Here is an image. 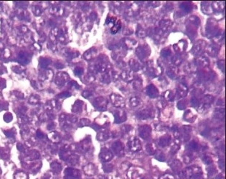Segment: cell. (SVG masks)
<instances>
[{
	"label": "cell",
	"instance_id": "obj_7",
	"mask_svg": "<svg viewBox=\"0 0 226 179\" xmlns=\"http://www.w3.org/2000/svg\"><path fill=\"white\" fill-rule=\"evenodd\" d=\"M100 158L104 162H107L113 159V153L109 150L103 149L100 153Z\"/></svg>",
	"mask_w": 226,
	"mask_h": 179
},
{
	"label": "cell",
	"instance_id": "obj_6",
	"mask_svg": "<svg viewBox=\"0 0 226 179\" xmlns=\"http://www.w3.org/2000/svg\"><path fill=\"white\" fill-rule=\"evenodd\" d=\"M151 132H152V129H151L150 126H147V125L142 126L139 128V135L144 140H146L149 137Z\"/></svg>",
	"mask_w": 226,
	"mask_h": 179
},
{
	"label": "cell",
	"instance_id": "obj_14",
	"mask_svg": "<svg viewBox=\"0 0 226 179\" xmlns=\"http://www.w3.org/2000/svg\"><path fill=\"white\" fill-rule=\"evenodd\" d=\"M147 94L151 98H156L158 96V92L154 87H149L148 88Z\"/></svg>",
	"mask_w": 226,
	"mask_h": 179
},
{
	"label": "cell",
	"instance_id": "obj_2",
	"mask_svg": "<svg viewBox=\"0 0 226 179\" xmlns=\"http://www.w3.org/2000/svg\"><path fill=\"white\" fill-rule=\"evenodd\" d=\"M114 117H115V123L116 124H121V123L125 122L127 119V115L125 112L122 109H117L114 112Z\"/></svg>",
	"mask_w": 226,
	"mask_h": 179
},
{
	"label": "cell",
	"instance_id": "obj_9",
	"mask_svg": "<svg viewBox=\"0 0 226 179\" xmlns=\"http://www.w3.org/2000/svg\"><path fill=\"white\" fill-rule=\"evenodd\" d=\"M84 172L85 174L86 175V176H94V175L96 174L97 169H96V167L94 165L89 164V165H86V167H84Z\"/></svg>",
	"mask_w": 226,
	"mask_h": 179
},
{
	"label": "cell",
	"instance_id": "obj_21",
	"mask_svg": "<svg viewBox=\"0 0 226 179\" xmlns=\"http://www.w3.org/2000/svg\"><path fill=\"white\" fill-rule=\"evenodd\" d=\"M189 148H190L191 150H195L198 148V144L196 143V142H191L190 144H189Z\"/></svg>",
	"mask_w": 226,
	"mask_h": 179
},
{
	"label": "cell",
	"instance_id": "obj_15",
	"mask_svg": "<svg viewBox=\"0 0 226 179\" xmlns=\"http://www.w3.org/2000/svg\"><path fill=\"white\" fill-rule=\"evenodd\" d=\"M14 179H28V176L24 172H18L14 175Z\"/></svg>",
	"mask_w": 226,
	"mask_h": 179
},
{
	"label": "cell",
	"instance_id": "obj_4",
	"mask_svg": "<svg viewBox=\"0 0 226 179\" xmlns=\"http://www.w3.org/2000/svg\"><path fill=\"white\" fill-rule=\"evenodd\" d=\"M128 148L130 151L136 152L140 151L141 148V143L140 140L136 138H133L131 139L130 141L128 142Z\"/></svg>",
	"mask_w": 226,
	"mask_h": 179
},
{
	"label": "cell",
	"instance_id": "obj_18",
	"mask_svg": "<svg viewBox=\"0 0 226 179\" xmlns=\"http://www.w3.org/2000/svg\"><path fill=\"white\" fill-rule=\"evenodd\" d=\"M42 179H57V178L54 172H48L44 175L43 177H42Z\"/></svg>",
	"mask_w": 226,
	"mask_h": 179
},
{
	"label": "cell",
	"instance_id": "obj_27",
	"mask_svg": "<svg viewBox=\"0 0 226 179\" xmlns=\"http://www.w3.org/2000/svg\"><path fill=\"white\" fill-rule=\"evenodd\" d=\"M69 96V94L68 93H64L62 94H60V95H59V98H66V97H68V96Z\"/></svg>",
	"mask_w": 226,
	"mask_h": 179
},
{
	"label": "cell",
	"instance_id": "obj_16",
	"mask_svg": "<svg viewBox=\"0 0 226 179\" xmlns=\"http://www.w3.org/2000/svg\"><path fill=\"white\" fill-rule=\"evenodd\" d=\"M169 142H170V137L169 136H165V137H163L161 138L160 140V145L162 146V147H165V146L169 145Z\"/></svg>",
	"mask_w": 226,
	"mask_h": 179
},
{
	"label": "cell",
	"instance_id": "obj_1",
	"mask_svg": "<svg viewBox=\"0 0 226 179\" xmlns=\"http://www.w3.org/2000/svg\"><path fill=\"white\" fill-rule=\"evenodd\" d=\"M81 177V172L78 170L69 167L65 170L64 179H78Z\"/></svg>",
	"mask_w": 226,
	"mask_h": 179
},
{
	"label": "cell",
	"instance_id": "obj_10",
	"mask_svg": "<svg viewBox=\"0 0 226 179\" xmlns=\"http://www.w3.org/2000/svg\"><path fill=\"white\" fill-rule=\"evenodd\" d=\"M152 112L149 109H144V110L140 111L137 115L140 119H143V120H145V119H147L149 118V117H152Z\"/></svg>",
	"mask_w": 226,
	"mask_h": 179
},
{
	"label": "cell",
	"instance_id": "obj_19",
	"mask_svg": "<svg viewBox=\"0 0 226 179\" xmlns=\"http://www.w3.org/2000/svg\"><path fill=\"white\" fill-rule=\"evenodd\" d=\"M113 165H109V164H106V165H103V170L104 172L106 173H109L112 172L113 170Z\"/></svg>",
	"mask_w": 226,
	"mask_h": 179
},
{
	"label": "cell",
	"instance_id": "obj_5",
	"mask_svg": "<svg viewBox=\"0 0 226 179\" xmlns=\"http://www.w3.org/2000/svg\"><path fill=\"white\" fill-rule=\"evenodd\" d=\"M108 104V101L107 99H104V98H98L94 102V106L96 107L97 109H99V110L104 111L106 109Z\"/></svg>",
	"mask_w": 226,
	"mask_h": 179
},
{
	"label": "cell",
	"instance_id": "obj_13",
	"mask_svg": "<svg viewBox=\"0 0 226 179\" xmlns=\"http://www.w3.org/2000/svg\"><path fill=\"white\" fill-rule=\"evenodd\" d=\"M51 167L53 170V172L56 173V174H58L61 172V166L59 163L58 162H54L52 163L51 165Z\"/></svg>",
	"mask_w": 226,
	"mask_h": 179
},
{
	"label": "cell",
	"instance_id": "obj_31",
	"mask_svg": "<svg viewBox=\"0 0 226 179\" xmlns=\"http://www.w3.org/2000/svg\"><path fill=\"white\" fill-rule=\"evenodd\" d=\"M1 173H2V170H1V169H0V175H1Z\"/></svg>",
	"mask_w": 226,
	"mask_h": 179
},
{
	"label": "cell",
	"instance_id": "obj_28",
	"mask_svg": "<svg viewBox=\"0 0 226 179\" xmlns=\"http://www.w3.org/2000/svg\"><path fill=\"white\" fill-rule=\"evenodd\" d=\"M37 136H38V138H40V139H41V138L43 137V134H42V132H40V131H38V132H37Z\"/></svg>",
	"mask_w": 226,
	"mask_h": 179
},
{
	"label": "cell",
	"instance_id": "obj_3",
	"mask_svg": "<svg viewBox=\"0 0 226 179\" xmlns=\"http://www.w3.org/2000/svg\"><path fill=\"white\" fill-rule=\"evenodd\" d=\"M112 150L119 157H122L125 154V149L122 143L120 141H117L112 145Z\"/></svg>",
	"mask_w": 226,
	"mask_h": 179
},
{
	"label": "cell",
	"instance_id": "obj_26",
	"mask_svg": "<svg viewBox=\"0 0 226 179\" xmlns=\"http://www.w3.org/2000/svg\"><path fill=\"white\" fill-rule=\"evenodd\" d=\"M81 124L83 126H87V125L90 124V122H89V120H85L84 119V120H81Z\"/></svg>",
	"mask_w": 226,
	"mask_h": 179
},
{
	"label": "cell",
	"instance_id": "obj_12",
	"mask_svg": "<svg viewBox=\"0 0 226 179\" xmlns=\"http://www.w3.org/2000/svg\"><path fill=\"white\" fill-rule=\"evenodd\" d=\"M193 176V171L192 168L188 167V168L185 169V170L182 172V176L186 179H190Z\"/></svg>",
	"mask_w": 226,
	"mask_h": 179
},
{
	"label": "cell",
	"instance_id": "obj_23",
	"mask_svg": "<svg viewBox=\"0 0 226 179\" xmlns=\"http://www.w3.org/2000/svg\"><path fill=\"white\" fill-rule=\"evenodd\" d=\"M192 178V179H204L201 173H196L195 175H193Z\"/></svg>",
	"mask_w": 226,
	"mask_h": 179
},
{
	"label": "cell",
	"instance_id": "obj_17",
	"mask_svg": "<svg viewBox=\"0 0 226 179\" xmlns=\"http://www.w3.org/2000/svg\"><path fill=\"white\" fill-rule=\"evenodd\" d=\"M109 138V134L106 132H100L97 134V140H100V141H104V140H107Z\"/></svg>",
	"mask_w": 226,
	"mask_h": 179
},
{
	"label": "cell",
	"instance_id": "obj_11",
	"mask_svg": "<svg viewBox=\"0 0 226 179\" xmlns=\"http://www.w3.org/2000/svg\"><path fill=\"white\" fill-rule=\"evenodd\" d=\"M157 151V147L154 143H149L146 145V152L149 155H153Z\"/></svg>",
	"mask_w": 226,
	"mask_h": 179
},
{
	"label": "cell",
	"instance_id": "obj_22",
	"mask_svg": "<svg viewBox=\"0 0 226 179\" xmlns=\"http://www.w3.org/2000/svg\"><path fill=\"white\" fill-rule=\"evenodd\" d=\"M131 104H132L133 107H137L139 104V101L138 99L136 98H133V99H131Z\"/></svg>",
	"mask_w": 226,
	"mask_h": 179
},
{
	"label": "cell",
	"instance_id": "obj_8",
	"mask_svg": "<svg viewBox=\"0 0 226 179\" xmlns=\"http://www.w3.org/2000/svg\"><path fill=\"white\" fill-rule=\"evenodd\" d=\"M111 100L113 104L117 107H122L125 106V100L120 96L113 95L111 96Z\"/></svg>",
	"mask_w": 226,
	"mask_h": 179
},
{
	"label": "cell",
	"instance_id": "obj_20",
	"mask_svg": "<svg viewBox=\"0 0 226 179\" xmlns=\"http://www.w3.org/2000/svg\"><path fill=\"white\" fill-rule=\"evenodd\" d=\"M4 119H5V120L7 123L10 122V121L12 120V119H13L12 115H11L10 113H7V114H5V116H4Z\"/></svg>",
	"mask_w": 226,
	"mask_h": 179
},
{
	"label": "cell",
	"instance_id": "obj_25",
	"mask_svg": "<svg viewBox=\"0 0 226 179\" xmlns=\"http://www.w3.org/2000/svg\"><path fill=\"white\" fill-rule=\"evenodd\" d=\"M158 156H160V157H157V159L161 161H164V159H165V156H164V154H163V153H160V154Z\"/></svg>",
	"mask_w": 226,
	"mask_h": 179
},
{
	"label": "cell",
	"instance_id": "obj_29",
	"mask_svg": "<svg viewBox=\"0 0 226 179\" xmlns=\"http://www.w3.org/2000/svg\"><path fill=\"white\" fill-rule=\"evenodd\" d=\"M75 74L78 75V76H80V75L82 73H83V71H82V70H81V71H80V70H79V69L78 68V69H76V70L75 71Z\"/></svg>",
	"mask_w": 226,
	"mask_h": 179
},
{
	"label": "cell",
	"instance_id": "obj_30",
	"mask_svg": "<svg viewBox=\"0 0 226 179\" xmlns=\"http://www.w3.org/2000/svg\"><path fill=\"white\" fill-rule=\"evenodd\" d=\"M216 179H225V176H224L223 174H220L218 175Z\"/></svg>",
	"mask_w": 226,
	"mask_h": 179
},
{
	"label": "cell",
	"instance_id": "obj_24",
	"mask_svg": "<svg viewBox=\"0 0 226 179\" xmlns=\"http://www.w3.org/2000/svg\"><path fill=\"white\" fill-rule=\"evenodd\" d=\"M204 161V163L206 164V165H209V164H211L212 162V159L208 157H205Z\"/></svg>",
	"mask_w": 226,
	"mask_h": 179
}]
</instances>
